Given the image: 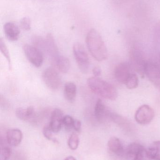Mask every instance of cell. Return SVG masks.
<instances>
[{"mask_svg":"<svg viewBox=\"0 0 160 160\" xmlns=\"http://www.w3.org/2000/svg\"><path fill=\"white\" fill-rule=\"evenodd\" d=\"M111 5L127 17L141 19L147 17L149 8L142 0H110Z\"/></svg>","mask_w":160,"mask_h":160,"instance_id":"1","label":"cell"},{"mask_svg":"<svg viewBox=\"0 0 160 160\" xmlns=\"http://www.w3.org/2000/svg\"><path fill=\"white\" fill-rule=\"evenodd\" d=\"M86 44L87 49L93 58L99 62L105 61L108 57V51L106 45L99 33L91 29L86 35Z\"/></svg>","mask_w":160,"mask_h":160,"instance_id":"2","label":"cell"},{"mask_svg":"<svg viewBox=\"0 0 160 160\" xmlns=\"http://www.w3.org/2000/svg\"><path fill=\"white\" fill-rule=\"evenodd\" d=\"M89 88L95 94L110 100H115L118 94L116 88L112 85L99 78H89L87 81Z\"/></svg>","mask_w":160,"mask_h":160,"instance_id":"3","label":"cell"},{"mask_svg":"<svg viewBox=\"0 0 160 160\" xmlns=\"http://www.w3.org/2000/svg\"><path fill=\"white\" fill-rule=\"evenodd\" d=\"M73 52L80 71L86 74L89 70L90 61L84 47L80 43H75L73 45Z\"/></svg>","mask_w":160,"mask_h":160,"instance_id":"4","label":"cell"},{"mask_svg":"<svg viewBox=\"0 0 160 160\" xmlns=\"http://www.w3.org/2000/svg\"><path fill=\"white\" fill-rule=\"evenodd\" d=\"M125 154L127 160H153L148 156L147 150L137 143L130 144Z\"/></svg>","mask_w":160,"mask_h":160,"instance_id":"5","label":"cell"},{"mask_svg":"<svg viewBox=\"0 0 160 160\" xmlns=\"http://www.w3.org/2000/svg\"><path fill=\"white\" fill-rule=\"evenodd\" d=\"M130 64L132 68L141 75L144 74V68L146 61L144 57L143 53L138 46L132 47L130 53Z\"/></svg>","mask_w":160,"mask_h":160,"instance_id":"6","label":"cell"},{"mask_svg":"<svg viewBox=\"0 0 160 160\" xmlns=\"http://www.w3.org/2000/svg\"><path fill=\"white\" fill-rule=\"evenodd\" d=\"M42 79L46 86L52 90H57L62 84L60 75L54 68H49L44 70L42 74Z\"/></svg>","mask_w":160,"mask_h":160,"instance_id":"7","label":"cell"},{"mask_svg":"<svg viewBox=\"0 0 160 160\" xmlns=\"http://www.w3.org/2000/svg\"><path fill=\"white\" fill-rule=\"evenodd\" d=\"M23 51L26 58L34 66L40 67L43 63V53L41 51L34 46L25 44L23 46Z\"/></svg>","mask_w":160,"mask_h":160,"instance_id":"8","label":"cell"},{"mask_svg":"<svg viewBox=\"0 0 160 160\" xmlns=\"http://www.w3.org/2000/svg\"><path fill=\"white\" fill-rule=\"evenodd\" d=\"M144 72L149 81L160 90V67L152 62L146 61L145 64Z\"/></svg>","mask_w":160,"mask_h":160,"instance_id":"9","label":"cell"},{"mask_svg":"<svg viewBox=\"0 0 160 160\" xmlns=\"http://www.w3.org/2000/svg\"><path fill=\"white\" fill-rule=\"evenodd\" d=\"M154 109L149 105L144 104L140 106L136 111L135 119L141 125H147L152 121L155 117Z\"/></svg>","mask_w":160,"mask_h":160,"instance_id":"10","label":"cell"},{"mask_svg":"<svg viewBox=\"0 0 160 160\" xmlns=\"http://www.w3.org/2000/svg\"><path fill=\"white\" fill-rule=\"evenodd\" d=\"M45 39V47L43 52L47 53L53 62L54 63L57 58L60 56L55 40L52 35L50 33L47 35Z\"/></svg>","mask_w":160,"mask_h":160,"instance_id":"11","label":"cell"},{"mask_svg":"<svg viewBox=\"0 0 160 160\" xmlns=\"http://www.w3.org/2000/svg\"><path fill=\"white\" fill-rule=\"evenodd\" d=\"M132 67L128 63L122 62L116 67L114 70V76L116 79L121 83L125 84L132 74Z\"/></svg>","mask_w":160,"mask_h":160,"instance_id":"12","label":"cell"},{"mask_svg":"<svg viewBox=\"0 0 160 160\" xmlns=\"http://www.w3.org/2000/svg\"><path fill=\"white\" fill-rule=\"evenodd\" d=\"M111 112L101 100L98 99L95 105L94 114L98 121L103 123L107 120H111Z\"/></svg>","mask_w":160,"mask_h":160,"instance_id":"13","label":"cell"},{"mask_svg":"<svg viewBox=\"0 0 160 160\" xmlns=\"http://www.w3.org/2000/svg\"><path fill=\"white\" fill-rule=\"evenodd\" d=\"M64 117V113L60 109L56 108L52 112L50 122L49 125L54 133L59 132L61 130Z\"/></svg>","mask_w":160,"mask_h":160,"instance_id":"14","label":"cell"},{"mask_svg":"<svg viewBox=\"0 0 160 160\" xmlns=\"http://www.w3.org/2000/svg\"><path fill=\"white\" fill-rule=\"evenodd\" d=\"M16 115L19 119L24 121L34 122L36 118L34 108L32 106H29L26 109L18 108L16 110Z\"/></svg>","mask_w":160,"mask_h":160,"instance_id":"15","label":"cell"},{"mask_svg":"<svg viewBox=\"0 0 160 160\" xmlns=\"http://www.w3.org/2000/svg\"><path fill=\"white\" fill-rule=\"evenodd\" d=\"M4 32L9 41H15L18 39L20 31L18 26L13 22H7L4 25Z\"/></svg>","mask_w":160,"mask_h":160,"instance_id":"16","label":"cell"},{"mask_svg":"<svg viewBox=\"0 0 160 160\" xmlns=\"http://www.w3.org/2000/svg\"><path fill=\"white\" fill-rule=\"evenodd\" d=\"M22 138V132L19 129H11L7 132L6 142L11 146H18L21 142Z\"/></svg>","mask_w":160,"mask_h":160,"instance_id":"17","label":"cell"},{"mask_svg":"<svg viewBox=\"0 0 160 160\" xmlns=\"http://www.w3.org/2000/svg\"><path fill=\"white\" fill-rule=\"evenodd\" d=\"M108 146L109 150L117 156L122 157L125 154L122 143L120 140L116 137H111L109 140Z\"/></svg>","mask_w":160,"mask_h":160,"instance_id":"18","label":"cell"},{"mask_svg":"<svg viewBox=\"0 0 160 160\" xmlns=\"http://www.w3.org/2000/svg\"><path fill=\"white\" fill-rule=\"evenodd\" d=\"M77 94V86L72 82H67L64 87V96L65 98L70 102H73L76 98Z\"/></svg>","mask_w":160,"mask_h":160,"instance_id":"19","label":"cell"},{"mask_svg":"<svg viewBox=\"0 0 160 160\" xmlns=\"http://www.w3.org/2000/svg\"><path fill=\"white\" fill-rule=\"evenodd\" d=\"M111 120L124 129L129 130L132 128L131 124L129 120L115 113L111 112Z\"/></svg>","mask_w":160,"mask_h":160,"instance_id":"20","label":"cell"},{"mask_svg":"<svg viewBox=\"0 0 160 160\" xmlns=\"http://www.w3.org/2000/svg\"><path fill=\"white\" fill-rule=\"evenodd\" d=\"M54 64L60 72L66 73L70 68V62L67 57L60 55L54 62Z\"/></svg>","mask_w":160,"mask_h":160,"instance_id":"21","label":"cell"},{"mask_svg":"<svg viewBox=\"0 0 160 160\" xmlns=\"http://www.w3.org/2000/svg\"><path fill=\"white\" fill-rule=\"evenodd\" d=\"M147 150L149 158L153 160H160V141L152 143Z\"/></svg>","mask_w":160,"mask_h":160,"instance_id":"22","label":"cell"},{"mask_svg":"<svg viewBox=\"0 0 160 160\" xmlns=\"http://www.w3.org/2000/svg\"><path fill=\"white\" fill-rule=\"evenodd\" d=\"M0 50H1V52L3 53V56L6 59L7 62H8V67H9V69H11L12 68V65H11L10 54H9L8 49L7 48V47L4 41L2 38L0 39Z\"/></svg>","mask_w":160,"mask_h":160,"instance_id":"23","label":"cell"},{"mask_svg":"<svg viewBox=\"0 0 160 160\" xmlns=\"http://www.w3.org/2000/svg\"><path fill=\"white\" fill-rule=\"evenodd\" d=\"M125 84L129 89H132L136 88L139 84V78L137 75L132 73L127 80Z\"/></svg>","mask_w":160,"mask_h":160,"instance_id":"24","label":"cell"},{"mask_svg":"<svg viewBox=\"0 0 160 160\" xmlns=\"http://www.w3.org/2000/svg\"><path fill=\"white\" fill-rule=\"evenodd\" d=\"M80 143V138L76 133H72L69 138L68 144L69 147L72 150L77 149Z\"/></svg>","mask_w":160,"mask_h":160,"instance_id":"25","label":"cell"},{"mask_svg":"<svg viewBox=\"0 0 160 160\" xmlns=\"http://www.w3.org/2000/svg\"><path fill=\"white\" fill-rule=\"evenodd\" d=\"M53 132L51 129L49 124H47V125L44 126L43 129V133L44 137L47 138L48 140L52 141L54 142H58L57 140L54 137L53 135Z\"/></svg>","mask_w":160,"mask_h":160,"instance_id":"26","label":"cell"},{"mask_svg":"<svg viewBox=\"0 0 160 160\" xmlns=\"http://www.w3.org/2000/svg\"><path fill=\"white\" fill-rule=\"evenodd\" d=\"M11 155V149L8 147L1 145L0 160H8Z\"/></svg>","mask_w":160,"mask_h":160,"instance_id":"27","label":"cell"},{"mask_svg":"<svg viewBox=\"0 0 160 160\" xmlns=\"http://www.w3.org/2000/svg\"><path fill=\"white\" fill-rule=\"evenodd\" d=\"M75 119L70 115L64 116L63 120V125L67 130H70L73 128V125Z\"/></svg>","mask_w":160,"mask_h":160,"instance_id":"28","label":"cell"},{"mask_svg":"<svg viewBox=\"0 0 160 160\" xmlns=\"http://www.w3.org/2000/svg\"><path fill=\"white\" fill-rule=\"evenodd\" d=\"M153 38L157 45H160V21L157 22L154 28Z\"/></svg>","mask_w":160,"mask_h":160,"instance_id":"29","label":"cell"},{"mask_svg":"<svg viewBox=\"0 0 160 160\" xmlns=\"http://www.w3.org/2000/svg\"><path fill=\"white\" fill-rule=\"evenodd\" d=\"M20 26L24 31H29L31 28V21L28 17H24L21 20Z\"/></svg>","mask_w":160,"mask_h":160,"instance_id":"30","label":"cell"},{"mask_svg":"<svg viewBox=\"0 0 160 160\" xmlns=\"http://www.w3.org/2000/svg\"><path fill=\"white\" fill-rule=\"evenodd\" d=\"M1 107L3 110H8L10 107V103L3 96H1V100H0Z\"/></svg>","mask_w":160,"mask_h":160,"instance_id":"31","label":"cell"},{"mask_svg":"<svg viewBox=\"0 0 160 160\" xmlns=\"http://www.w3.org/2000/svg\"><path fill=\"white\" fill-rule=\"evenodd\" d=\"M73 129L77 132H80L81 130V122L80 120L75 119L73 125Z\"/></svg>","mask_w":160,"mask_h":160,"instance_id":"32","label":"cell"},{"mask_svg":"<svg viewBox=\"0 0 160 160\" xmlns=\"http://www.w3.org/2000/svg\"><path fill=\"white\" fill-rule=\"evenodd\" d=\"M93 73L95 77L99 78L101 75V68L98 67H95L93 69Z\"/></svg>","mask_w":160,"mask_h":160,"instance_id":"33","label":"cell"},{"mask_svg":"<svg viewBox=\"0 0 160 160\" xmlns=\"http://www.w3.org/2000/svg\"><path fill=\"white\" fill-rule=\"evenodd\" d=\"M64 160H76V159L74 157H72V156H70V157L66 158Z\"/></svg>","mask_w":160,"mask_h":160,"instance_id":"34","label":"cell"},{"mask_svg":"<svg viewBox=\"0 0 160 160\" xmlns=\"http://www.w3.org/2000/svg\"><path fill=\"white\" fill-rule=\"evenodd\" d=\"M159 60H160V56H159Z\"/></svg>","mask_w":160,"mask_h":160,"instance_id":"35","label":"cell"}]
</instances>
